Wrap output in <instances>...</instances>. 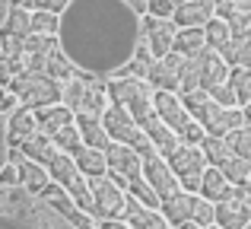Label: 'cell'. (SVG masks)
Wrapping results in <instances>:
<instances>
[{
	"instance_id": "obj_39",
	"label": "cell",
	"mask_w": 251,
	"mask_h": 229,
	"mask_svg": "<svg viewBox=\"0 0 251 229\" xmlns=\"http://www.w3.org/2000/svg\"><path fill=\"white\" fill-rule=\"evenodd\" d=\"M203 137H207V130H203L201 124L194 121V118H188V124L178 130V140H181V143H194V147H201Z\"/></svg>"
},
{
	"instance_id": "obj_25",
	"label": "cell",
	"mask_w": 251,
	"mask_h": 229,
	"mask_svg": "<svg viewBox=\"0 0 251 229\" xmlns=\"http://www.w3.org/2000/svg\"><path fill=\"white\" fill-rule=\"evenodd\" d=\"M38 130V124H35V112L32 108H19V112H13L10 115V143L13 147H19L23 140H29L32 134Z\"/></svg>"
},
{
	"instance_id": "obj_15",
	"label": "cell",
	"mask_w": 251,
	"mask_h": 229,
	"mask_svg": "<svg viewBox=\"0 0 251 229\" xmlns=\"http://www.w3.org/2000/svg\"><path fill=\"white\" fill-rule=\"evenodd\" d=\"M153 112L162 118V121L169 124L172 130H181L184 124H188V112H184L181 99H178V93H172V89H153Z\"/></svg>"
},
{
	"instance_id": "obj_35",
	"label": "cell",
	"mask_w": 251,
	"mask_h": 229,
	"mask_svg": "<svg viewBox=\"0 0 251 229\" xmlns=\"http://www.w3.org/2000/svg\"><path fill=\"white\" fill-rule=\"evenodd\" d=\"M32 23V32H42V35H57V23H61V16L51 10H35L29 16Z\"/></svg>"
},
{
	"instance_id": "obj_2",
	"label": "cell",
	"mask_w": 251,
	"mask_h": 229,
	"mask_svg": "<svg viewBox=\"0 0 251 229\" xmlns=\"http://www.w3.org/2000/svg\"><path fill=\"white\" fill-rule=\"evenodd\" d=\"M178 99H181L184 112L213 137H226V134H232V130H239L242 124H245L239 105L235 108H223L220 102L210 99L207 89H188V93H178Z\"/></svg>"
},
{
	"instance_id": "obj_8",
	"label": "cell",
	"mask_w": 251,
	"mask_h": 229,
	"mask_svg": "<svg viewBox=\"0 0 251 229\" xmlns=\"http://www.w3.org/2000/svg\"><path fill=\"white\" fill-rule=\"evenodd\" d=\"M105 166H108L105 175H108L121 191H127V178L140 175V153H137L134 147H127V143L111 140L108 150H105Z\"/></svg>"
},
{
	"instance_id": "obj_12",
	"label": "cell",
	"mask_w": 251,
	"mask_h": 229,
	"mask_svg": "<svg viewBox=\"0 0 251 229\" xmlns=\"http://www.w3.org/2000/svg\"><path fill=\"white\" fill-rule=\"evenodd\" d=\"M178 64H181V54L169 51L166 57H153L147 64V70H143V76H147V83L153 89H172V93H178Z\"/></svg>"
},
{
	"instance_id": "obj_27",
	"label": "cell",
	"mask_w": 251,
	"mask_h": 229,
	"mask_svg": "<svg viewBox=\"0 0 251 229\" xmlns=\"http://www.w3.org/2000/svg\"><path fill=\"white\" fill-rule=\"evenodd\" d=\"M201 153L207 156V166H216V169H220L223 162L232 156V147L226 143V137H213V134H207V137L201 140Z\"/></svg>"
},
{
	"instance_id": "obj_4",
	"label": "cell",
	"mask_w": 251,
	"mask_h": 229,
	"mask_svg": "<svg viewBox=\"0 0 251 229\" xmlns=\"http://www.w3.org/2000/svg\"><path fill=\"white\" fill-rule=\"evenodd\" d=\"M6 89H10L25 108H42V105L61 102V83L51 80L48 74H16L6 83Z\"/></svg>"
},
{
	"instance_id": "obj_31",
	"label": "cell",
	"mask_w": 251,
	"mask_h": 229,
	"mask_svg": "<svg viewBox=\"0 0 251 229\" xmlns=\"http://www.w3.org/2000/svg\"><path fill=\"white\" fill-rule=\"evenodd\" d=\"M203 42H207V48L220 51L223 45L229 42V23H226V19H220V16L210 19V23L203 25Z\"/></svg>"
},
{
	"instance_id": "obj_13",
	"label": "cell",
	"mask_w": 251,
	"mask_h": 229,
	"mask_svg": "<svg viewBox=\"0 0 251 229\" xmlns=\"http://www.w3.org/2000/svg\"><path fill=\"white\" fill-rule=\"evenodd\" d=\"M191 57H194V64H197V83H201V89H213V86H220V83H226L229 67H226V61L220 57V51L201 48L197 54H191Z\"/></svg>"
},
{
	"instance_id": "obj_19",
	"label": "cell",
	"mask_w": 251,
	"mask_h": 229,
	"mask_svg": "<svg viewBox=\"0 0 251 229\" xmlns=\"http://www.w3.org/2000/svg\"><path fill=\"white\" fill-rule=\"evenodd\" d=\"M194 201H197L194 191H175L172 198H166L159 204V213L166 217L169 226H178V223H184V220H191V213H194Z\"/></svg>"
},
{
	"instance_id": "obj_24",
	"label": "cell",
	"mask_w": 251,
	"mask_h": 229,
	"mask_svg": "<svg viewBox=\"0 0 251 229\" xmlns=\"http://www.w3.org/2000/svg\"><path fill=\"white\" fill-rule=\"evenodd\" d=\"M10 162H16V169H19V181H23L29 191H42L45 185H48V172H45V166H38V162H32V159H25L23 153L16 156V159H10Z\"/></svg>"
},
{
	"instance_id": "obj_18",
	"label": "cell",
	"mask_w": 251,
	"mask_h": 229,
	"mask_svg": "<svg viewBox=\"0 0 251 229\" xmlns=\"http://www.w3.org/2000/svg\"><path fill=\"white\" fill-rule=\"evenodd\" d=\"M197 191H201V198H207V201H213V204H216V201H223V198H229V194H235V191H239V185H232V181H229L216 166H207V169L201 172Z\"/></svg>"
},
{
	"instance_id": "obj_40",
	"label": "cell",
	"mask_w": 251,
	"mask_h": 229,
	"mask_svg": "<svg viewBox=\"0 0 251 229\" xmlns=\"http://www.w3.org/2000/svg\"><path fill=\"white\" fill-rule=\"evenodd\" d=\"M207 93H210V99L220 102L223 108H235V105H239V99H235V93H232V86H229V83H220V86L207 89Z\"/></svg>"
},
{
	"instance_id": "obj_26",
	"label": "cell",
	"mask_w": 251,
	"mask_h": 229,
	"mask_svg": "<svg viewBox=\"0 0 251 229\" xmlns=\"http://www.w3.org/2000/svg\"><path fill=\"white\" fill-rule=\"evenodd\" d=\"M201 48H207V42H203V29H194V25H188V29H175L172 51H178L181 57H191V54H197Z\"/></svg>"
},
{
	"instance_id": "obj_37",
	"label": "cell",
	"mask_w": 251,
	"mask_h": 229,
	"mask_svg": "<svg viewBox=\"0 0 251 229\" xmlns=\"http://www.w3.org/2000/svg\"><path fill=\"white\" fill-rule=\"evenodd\" d=\"M213 217H216V210H213V201H207V198H197L194 201V213H191V220H194L197 226H213Z\"/></svg>"
},
{
	"instance_id": "obj_45",
	"label": "cell",
	"mask_w": 251,
	"mask_h": 229,
	"mask_svg": "<svg viewBox=\"0 0 251 229\" xmlns=\"http://www.w3.org/2000/svg\"><path fill=\"white\" fill-rule=\"evenodd\" d=\"M178 229H203V226H197L194 220H184V223H178Z\"/></svg>"
},
{
	"instance_id": "obj_29",
	"label": "cell",
	"mask_w": 251,
	"mask_h": 229,
	"mask_svg": "<svg viewBox=\"0 0 251 229\" xmlns=\"http://www.w3.org/2000/svg\"><path fill=\"white\" fill-rule=\"evenodd\" d=\"M127 191H130V198L134 201H140L143 207H153V210H159V194L153 191V185H150L143 175H134V178H127Z\"/></svg>"
},
{
	"instance_id": "obj_32",
	"label": "cell",
	"mask_w": 251,
	"mask_h": 229,
	"mask_svg": "<svg viewBox=\"0 0 251 229\" xmlns=\"http://www.w3.org/2000/svg\"><path fill=\"white\" fill-rule=\"evenodd\" d=\"M220 172L226 175V178L232 181V185H239V188H242V181H245V178H248V172H251V162L245 159V156L232 153V156H229V159L220 166Z\"/></svg>"
},
{
	"instance_id": "obj_38",
	"label": "cell",
	"mask_w": 251,
	"mask_h": 229,
	"mask_svg": "<svg viewBox=\"0 0 251 229\" xmlns=\"http://www.w3.org/2000/svg\"><path fill=\"white\" fill-rule=\"evenodd\" d=\"M23 54V38L13 35V32H0V57H16Z\"/></svg>"
},
{
	"instance_id": "obj_1",
	"label": "cell",
	"mask_w": 251,
	"mask_h": 229,
	"mask_svg": "<svg viewBox=\"0 0 251 229\" xmlns=\"http://www.w3.org/2000/svg\"><path fill=\"white\" fill-rule=\"evenodd\" d=\"M57 23V45L80 74H115L134 57L140 16L121 0H70Z\"/></svg>"
},
{
	"instance_id": "obj_3",
	"label": "cell",
	"mask_w": 251,
	"mask_h": 229,
	"mask_svg": "<svg viewBox=\"0 0 251 229\" xmlns=\"http://www.w3.org/2000/svg\"><path fill=\"white\" fill-rule=\"evenodd\" d=\"M102 127H105V134L111 137V140H118V143H127V147H134L140 156H147V153H153V143H150V137L140 130V124L134 121V115L127 112V108H121V105H105L102 108Z\"/></svg>"
},
{
	"instance_id": "obj_28",
	"label": "cell",
	"mask_w": 251,
	"mask_h": 229,
	"mask_svg": "<svg viewBox=\"0 0 251 229\" xmlns=\"http://www.w3.org/2000/svg\"><path fill=\"white\" fill-rule=\"evenodd\" d=\"M45 74H48L51 80L61 83V80H70V76L76 74V67L67 61V54H64L61 48H51L48 51V61H45Z\"/></svg>"
},
{
	"instance_id": "obj_51",
	"label": "cell",
	"mask_w": 251,
	"mask_h": 229,
	"mask_svg": "<svg viewBox=\"0 0 251 229\" xmlns=\"http://www.w3.org/2000/svg\"><path fill=\"white\" fill-rule=\"evenodd\" d=\"M207 229H213V226H207Z\"/></svg>"
},
{
	"instance_id": "obj_34",
	"label": "cell",
	"mask_w": 251,
	"mask_h": 229,
	"mask_svg": "<svg viewBox=\"0 0 251 229\" xmlns=\"http://www.w3.org/2000/svg\"><path fill=\"white\" fill-rule=\"evenodd\" d=\"M51 140H54V147H57V150H67V153H74L76 147H83L80 130H76V124H74V121L64 124V127H57L54 134H51Z\"/></svg>"
},
{
	"instance_id": "obj_23",
	"label": "cell",
	"mask_w": 251,
	"mask_h": 229,
	"mask_svg": "<svg viewBox=\"0 0 251 229\" xmlns=\"http://www.w3.org/2000/svg\"><path fill=\"white\" fill-rule=\"evenodd\" d=\"M19 147H23V156H25V159L38 162V166H45V162H48L51 156L57 153L54 140H51L48 134H42V130H35V134H32L29 140H23V143H19Z\"/></svg>"
},
{
	"instance_id": "obj_20",
	"label": "cell",
	"mask_w": 251,
	"mask_h": 229,
	"mask_svg": "<svg viewBox=\"0 0 251 229\" xmlns=\"http://www.w3.org/2000/svg\"><path fill=\"white\" fill-rule=\"evenodd\" d=\"M74 124H76V130H80L83 147H92V150H108L111 137L105 134L102 118H99V115H74Z\"/></svg>"
},
{
	"instance_id": "obj_33",
	"label": "cell",
	"mask_w": 251,
	"mask_h": 229,
	"mask_svg": "<svg viewBox=\"0 0 251 229\" xmlns=\"http://www.w3.org/2000/svg\"><path fill=\"white\" fill-rule=\"evenodd\" d=\"M29 6H19V3H13V10H10V16H6V32H13V35H19V38H25V35H32V23H29Z\"/></svg>"
},
{
	"instance_id": "obj_48",
	"label": "cell",
	"mask_w": 251,
	"mask_h": 229,
	"mask_svg": "<svg viewBox=\"0 0 251 229\" xmlns=\"http://www.w3.org/2000/svg\"><path fill=\"white\" fill-rule=\"evenodd\" d=\"M172 3H188V0H172Z\"/></svg>"
},
{
	"instance_id": "obj_46",
	"label": "cell",
	"mask_w": 251,
	"mask_h": 229,
	"mask_svg": "<svg viewBox=\"0 0 251 229\" xmlns=\"http://www.w3.org/2000/svg\"><path fill=\"white\" fill-rule=\"evenodd\" d=\"M242 188H245V194H248V198H251V172H248V178L242 181Z\"/></svg>"
},
{
	"instance_id": "obj_41",
	"label": "cell",
	"mask_w": 251,
	"mask_h": 229,
	"mask_svg": "<svg viewBox=\"0 0 251 229\" xmlns=\"http://www.w3.org/2000/svg\"><path fill=\"white\" fill-rule=\"evenodd\" d=\"M172 10H175V3H172V0H147V13H150V16L169 19Z\"/></svg>"
},
{
	"instance_id": "obj_21",
	"label": "cell",
	"mask_w": 251,
	"mask_h": 229,
	"mask_svg": "<svg viewBox=\"0 0 251 229\" xmlns=\"http://www.w3.org/2000/svg\"><path fill=\"white\" fill-rule=\"evenodd\" d=\"M32 112H35V124H38V130H42V134H54L57 127H64V124H70L74 121V112H70L67 105H42V108H32Z\"/></svg>"
},
{
	"instance_id": "obj_9",
	"label": "cell",
	"mask_w": 251,
	"mask_h": 229,
	"mask_svg": "<svg viewBox=\"0 0 251 229\" xmlns=\"http://www.w3.org/2000/svg\"><path fill=\"white\" fill-rule=\"evenodd\" d=\"M140 175L153 185V191L159 194V201H166L175 191H181V185H178L175 172L169 169L166 156H159L156 150H153V153H147V156H140Z\"/></svg>"
},
{
	"instance_id": "obj_5",
	"label": "cell",
	"mask_w": 251,
	"mask_h": 229,
	"mask_svg": "<svg viewBox=\"0 0 251 229\" xmlns=\"http://www.w3.org/2000/svg\"><path fill=\"white\" fill-rule=\"evenodd\" d=\"M105 96L115 105L127 108L134 115V121L143 118L147 112H153V86L147 80H140V76H118V80H111L105 86Z\"/></svg>"
},
{
	"instance_id": "obj_16",
	"label": "cell",
	"mask_w": 251,
	"mask_h": 229,
	"mask_svg": "<svg viewBox=\"0 0 251 229\" xmlns=\"http://www.w3.org/2000/svg\"><path fill=\"white\" fill-rule=\"evenodd\" d=\"M169 19L178 25V29H188V25L203 29V25L213 19V3H210V0H188V3H175V10H172Z\"/></svg>"
},
{
	"instance_id": "obj_50",
	"label": "cell",
	"mask_w": 251,
	"mask_h": 229,
	"mask_svg": "<svg viewBox=\"0 0 251 229\" xmlns=\"http://www.w3.org/2000/svg\"><path fill=\"white\" fill-rule=\"evenodd\" d=\"M248 19H251V6H248Z\"/></svg>"
},
{
	"instance_id": "obj_14",
	"label": "cell",
	"mask_w": 251,
	"mask_h": 229,
	"mask_svg": "<svg viewBox=\"0 0 251 229\" xmlns=\"http://www.w3.org/2000/svg\"><path fill=\"white\" fill-rule=\"evenodd\" d=\"M137 124H140V130L150 137V143H153V150H156L159 156H169L172 150L181 143V140H178V134H175V130H172L156 112H147L143 118H137Z\"/></svg>"
},
{
	"instance_id": "obj_44",
	"label": "cell",
	"mask_w": 251,
	"mask_h": 229,
	"mask_svg": "<svg viewBox=\"0 0 251 229\" xmlns=\"http://www.w3.org/2000/svg\"><path fill=\"white\" fill-rule=\"evenodd\" d=\"M99 229H130V226L124 223V220H102V223H99Z\"/></svg>"
},
{
	"instance_id": "obj_36",
	"label": "cell",
	"mask_w": 251,
	"mask_h": 229,
	"mask_svg": "<svg viewBox=\"0 0 251 229\" xmlns=\"http://www.w3.org/2000/svg\"><path fill=\"white\" fill-rule=\"evenodd\" d=\"M226 143L232 147V153L245 156L251 162V124H242L239 130H232V134H226Z\"/></svg>"
},
{
	"instance_id": "obj_17",
	"label": "cell",
	"mask_w": 251,
	"mask_h": 229,
	"mask_svg": "<svg viewBox=\"0 0 251 229\" xmlns=\"http://www.w3.org/2000/svg\"><path fill=\"white\" fill-rule=\"evenodd\" d=\"M121 220H124L130 229H169L166 217H162L159 210H153V207H143L140 201H134L130 194H127V201H124Z\"/></svg>"
},
{
	"instance_id": "obj_47",
	"label": "cell",
	"mask_w": 251,
	"mask_h": 229,
	"mask_svg": "<svg viewBox=\"0 0 251 229\" xmlns=\"http://www.w3.org/2000/svg\"><path fill=\"white\" fill-rule=\"evenodd\" d=\"M232 3H239V6H245V10H248V6H251V0H232Z\"/></svg>"
},
{
	"instance_id": "obj_43",
	"label": "cell",
	"mask_w": 251,
	"mask_h": 229,
	"mask_svg": "<svg viewBox=\"0 0 251 229\" xmlns=\"http://www.w3.org/2000/svg\"><path fill=\"white\" fill-rule=\"evenodd\" d=\"M16 102H19V99L10 93V89L0 86V112H13V108H16Z\"/></svg>"
},
{
	"instance_id": "obj_49",
	"label": "cell",
	"mask_w": 251,
	"mask_h": 229,
	"mask_svg": "<svg viewBox=\"0 0 251 229\" xmlns=\"http://www.w3.org/2000/svg\"><path fill=\"white\" fill-rule=\"evenodd\" d=\"M242 229H251V220H248V223H245V226H242Z\"/></svg>"
},
{
	"instance_id": "obj_10",
	"label": "cell",
	"mask_w": 251,
	"mask_h": 229,
	"mask_svg": "<svg viewBox=\"0 0 251 229\" xmlns=\"http://www.w3.org/2000/svg\"><path fill=\"white\" fill-rule=\"evenodd\" d=\"M213 210H216L213 226H220V229H242V226L251 220V198L239 188L235 194H229V198L216 201Z\"/></svg>"
},
{
	"instance_id": "obj_7",
	"label": "cell",
	"mask_w": 251,
	"mask_h": 229,
	"mask_svg": "<svg viewBox=\"0 0 251 229\" xmlns=\"http://www.w3.org/2000/svg\"><path fill=\"white\" fill-rule=\"evenodd\" d=\"M89 191H92V217L121 220L127 194H124L108 175H96V178H89Z\"/></svg>"
},
{
	"instance_id": "obj_6",
	"label": "cell",
	"mask_w": 251,
	"mask_h": 229,
	"mask_svg": "<svg viewBox=\"0 0 251 229\" xmlns=\"http://www.w3.org/2000/svg\"><path fill=\"white\" fill-rule=\"evenodd\" d=\"M166 162H169L172 172H175L181 191H197L201 172L207 169V156L201 153V147H194V143H178V147L166 156Z\"/></svg>"
},
{
	"instance_id": "obj_30",
	"label": "cell",
	"mask_w": 251,
	"mask_h": 229,
	"mask_svg": "<svg viewBox=\"0 0 251 229\" xmlns=\"http://www.w3.org/2000/svg\"><path fill=\"white\" fill-rule=\"evenodd\" d=\"M226 83L232 86V93H235V99H239V105L251 99V70H248V67H229Z\"/></svg>"
},
{
	"instance_id": "obj_11",
	"label": "cell",
	"mask_w": 251,
	"mask_h": 229,
	"mask_svg": "<svg viewBox=\"0 0 251 229\" xmlns=\"http://www.w3.org/2000/svg\"><path fill=\"white\" fill-rule=\"evenodd\" d=\"M175 29L178 25L172 19H159V16H150V13H143V19H140V35L147 38V51L153 57H166L172 51Z\"/></svg>"
},
{
	"instance_id": "obj_42",
	"label": "cell",
	"mask_w": 251,
	"mask_h": 229,
	"mask_svg": "<svg viewBox=\"0 0 251 229\" xmlns=\"http://www.w3.org/2000/svg\"><path fill=\"white\" fill-rule=\"evenodd\" d=\"M0 185H19V169H16V162H6V166L0 169Z\"/></svg>"
},
{
	"instance_id": "obj_22",
	"label": "cell",
	"mask_w": 251,
	"mask_h": 229,
	"mask_svg": "<svg viewBox=\"0 0 251 229\" xmlns=\"http://www.w3.org/2000/svg\"><path fill=\"white\" fill-rule=\"evenodd\" d=\"M70 156H74V162H76V169H80V175H86V178H96V175H105V172H108V166H105V150L76 147Z\"/></svg>"
}]
</instances>
